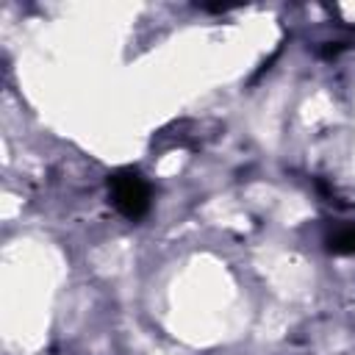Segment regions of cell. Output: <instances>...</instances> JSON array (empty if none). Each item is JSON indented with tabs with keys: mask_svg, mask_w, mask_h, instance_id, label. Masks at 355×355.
Returning <instances> with one entry per match:
<instances>
[{
	"mask_svg": "<svg viewBox=\"0 0 355 355\" xmlns=\"http://www.w3.org/2000/svg\"><path fill=\"white\" fill-rule=\"evenodd\" d=\"M105 186H108V197H111L114 208L125 219L136 222L150 211V197H153L150 194V183L141 178L139 169H133V166L114 169L108 175V180H105Z\"/></svg>",
	"mask_w": 355,
	"mask_h": 355,
	"instance_id": "cell-1",
	"label": "cell"
},
{
	"mask_svg": "<svg viewBox=\"0 0 355 355\" xmlns=\"http://www.w3.org/2000/svg\"><path fill=\"white\" fill-rule=\"evenodd\" d=\"M324 244H327V252H333V255H355V225L336 227L324 239Z\"/></svg>",
	"mask_w": 355,
	"mask_h": 355,
	"instance_id": "cell-2",
	"label": "cell"
}]
</instances>
